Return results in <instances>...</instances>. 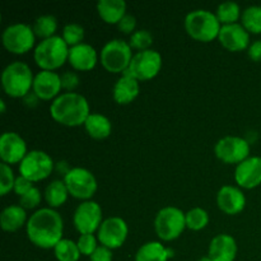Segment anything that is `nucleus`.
I'll return each mask as SVG.
<instances>
[{
	"mask_svg": "<svg viewBox=\"0 0 261 261\" xmlns=\"http://www.w3.org/2000/svg\"><path fill=\"white\" fill-rule=\"evenodd\" d=\"M79 78L75 73L73 71H65V73L61 75V87L66 89H73L78 86Z\"/></svg>",
	"mask_w": 261,
	"mask_h": 261,
	"instance_id": "ea45409f",
	"label": "nucleus"
},
{
	"mask_svg": "<svg viewBox=\"0 0 261 261\" xmlns=\"http://www.w3.org/2000/svg\"><path fill=\"white\" fill-rule=\"evenodd\" d=\"M199 261H213V260H212L209 256H205V257H201V259H199Z\"/></svg>",
	"mask_w": 261,
	"mask_h": 261,
	"instance_id": "c03bdc74",
	"label": "nucleus"
},
{
	"mask_svg": "<svg viewBox=\"0 0 261 261\" xmlns=\"http://www.w3.org/2000/svg\"><path fill=\"white\" fill-rule=\"evenodd\" d=\"M54 168L53 158L43 150H31L20 161L19 172L31 181H38L47 177Z\"/></svg>",
	"mask_w": 261,
	"mask_h": 261,
	"instance_id": "1a4fd4ad",
	"label": "nucleus"
},
{
	"mask_svg": "<svg viewBox=\"0 0 261 261\" xmlns=\"http://www.w3.org/2000/svg\"><path fill=\"white\" fill-rule=\"evenodd\" d=\"M185 28L191 37L204 42L213 40L221 31L217 14L206 9H198L189 13L185 18Z\"/></svg>",
	"mask_w": 261,
	"mask_h": 261,
	"instance_id": "20e7f679",
	"label": "nucleus"
},
{
	"mask_svg": "<svg viewBox=\"0 0 261 261\" xmlns=\"http://www.w3.org/2000/svg\"><path fill=\"white\" fill-rule=\"evenodd\" d=\"M242 24L247 31L261 33V7L251 5L242 13Z\"/></svg>",
	"mask_w": 261,
	"mask_h": 261,
	"instance_id": "c85d7f7f",
	"label": "nucleus"
},
{
	"mask_svg": "<svg viewBox=\"0 0 261 261\" xmlns=\"http://www.w3.org/2000/svg\"><path fill=\"white\" fill-rule=\"evenodd\" d=\"M0 105H2V112H4L5 111V103L3 99H0Z\"/></svg>",
	"mask_w": 261,
	"mask_h": 261,
	"instance_id": "37998d69",
	"label": "nucleus"
},
{
	"mask_svg": "<svg viewBox=\"0 0 261 261\" xmlns=\"http://www.w3.org/2000/svg\"><path fill=\"white\" fill-rule=\"evenodd\" d=\"M97 9L102 19L107 23H119L125 15L126 3L124 0H99Z\"/></svg>",
	"mask_w": 261,
	"mask_h": 261,
	"instance_id": "b1692460",
	"label": "nucleus"
},
{
	"mask_svg": "<svg viewBox=\"0 0 261 261\" xmlns=\"http://www.w3.org/2000/svg\"><path fill=\"white\" fill-rule=\"evenodd\" d=\"M55 255L59 261H76L79 259L81 251L75 242L63 239L55 246Z\"/></svg>",
	"mask_w": 261,
	"mask_h": 261,
	"instance_id": "cd10ccee",
	"label": "nucleus"
},
{
	"mask_svg": "<svg viewBox=\"0 0 261 261\" xmlns=\"http://www.w3.org/2000/svg\"><path fill=\"white\" fill-rule=\"evenodd\" d=\"M33 75L30 66L23 61H14L7 65L2 73V84L9 96H25L33 86Z\"/></svg>",
	"mask_w": 261,
	"mask_h": 261,
	"instance_id": "39448f33",
	"label": "nucleus"
},
{
	"mask_svg": "<svg viewBox=\"0 0 261 261\" xmlns=\"http://www.w3.org/2000/svg\"><path fill=\"white\" fill-rule=\"evenodd\" d=\"M2 40L5 47L12 53H25L35 43L33 27L25 23H14V24L8 25L3 32Z\"/></svg>",
	"mask_w": 261,
	"mask_h": 261,
	"instance_id": "9d476101",
	"label": "nucleus"
},
{
	"mask_svg": "<svg viewBox=\"0 0 261 261\" xmlns=\"http://www.w3.org/2000/svg\"><path fill=\"white\" fill-rule=\"evenodd\" d=\"M33 92L38 98L50 99L61 88V76L51 70H42L33 79Z\"/></svg>",
	"mask_w": 261,
	"mask_h": 261,
	"instance_id": "a211bd4d",
	"label": "nucleus"
},
{
	"mask_svg": "<svg viewBox=\"0 0 261 261\" xmlns=\"http://www.w3.org/2000/svg\"><path fill=\"white\" fill-rule=\"evenodd\" d=\"M236 182L242 188L251 189L261 184V157H249L237 165Z\"/></svg>",
	"mask_w": 261,
	"mask_h": 261,
	"instance_id": "dca6fc26",
	"label": "nucleus"
},
{
	"mask_svg": "<svg viewBox=\"0 0 261 261\" xmlns=\"http://www.w3.org/2000/svg\"><path fill=\"white\" fill-rule=\"evenodd\" d=\"M216 14L218 17L219 22H223L224 24L236 23L234 20L239 19L240 17V7L234 2H224L219 4Z\"/></svg>",
	"mask_w": 261,
	"mask_h": 261,
	"instance_id": "7c9ffc66",
	"label": "nucleus"
},
{
	"mask_svg": "<svg viewBox=\"0 0 261 261\" xmlns=\"http://www.w3.org/2000/svg\"><path fill=\"white\" fill-rule=\"evenodd\" d=\"M84 125L88 134L96 139H103L111 133V122L102 114H89Z\"/></svg>",
	"mask_w": 261,
	"mask_h": 261,
	"instance_id": "393cba45",
	"label": "nucleus"
},
{
	"mask_svg": "<svg viewBox=\"0 0 261 261\" xmlns=\"http://www.w3.org/2000/svg\"><path fill=\"white\" fill-rule=\"evenodd\" d=\"M249 56L254 61H261V40H256L250 45Z\"/></svg>",
	"mask_w": 261,
	"mask_h": 261,
	"instance_id": "79ce46f5",
	"label": "nucleus"
},
{
	"mask_svg": "<svg viewBox=\"0 0 261 261\" xmlns=\"http://www.w3.org/2000/svg\"><path fill=\"white\" fill-rule=\"evenodd\" d=\"M218 37L222 45L231 51L244 50L247 47L250 41L247 30L239 23H229V24L222 25Z\"/></svg>",
	"mask_w": 261,
	"mask_h": 261,
	"instance_id": "f3484780",
	"label": "nucleus"
},
{
	"mask_svg": "<svg viewBox=\"0 0 261 261\" xmlns=\"http://www.w3.org/2000/svg\"><path fill=\"white\" fill-rule=\"evenodd\" d=\"M217 157L226 163L242 162L250 153V145L244 138L224 137L217 142L214 147Z\"/></svg>",
	"mask_w": 261,
	"mask_h": 261,
	"instance_id": "f8f14e48",
	"label": "nucleus"
},
{
	"mask_svg": "<svg viewBox=\"0 0 261 261\" xmlns=\"http://www.w3.org/2000/svg\"><path fill=\"white\" fill-rule=\"evenodd\" d=\"M139 94V84L134 76L122 74L114 86V98L117 103H129Z\"/></svg>",
	"mask_w": 261,
	"mask_h": 261,
	"instance_id": "4be33fe9",
	"label": "nucleus"
},
{
	"mask_svg": "<svg viewBox=\"0 0 261 261\" xmlns=\"http://www.w3.org/2000/svg\"><path fill=\"white\" fill-rule=\"evenodd\" d=\"M69 193L79 199L91 198L97 190L96 177L91 171L82 167H75L69 170L64 177Z\"/></svg>",
	"mask_w": 261,
	"mask_h": 261,
	"instance_id": "9b49d317",
	"label": "nucleus"
},
{
	"mask_svg": "<svg viewBox=\"0 0 261 261\" xmlns=\"http://www.w3.org/2000/svg\"><path fill=\"white\" fill-rule=\"evenodd\" d=\"M161 65H162L161 54L152 48H147V50L138 51L133 56L129 68L122 73L134 76L135 79L145 81V79L153 78L160 71Z\"/></svg>",
	"mask_w": 261,
	"mask_h": 261,
	"instance_id": "6e6552de",
	"label": "nucleus"
},
{
	"mask_svg": "<svg viewBox=\"0 0 261 261\" xmlns=\"http://www.w3.org/2000/svg\"><path fill=\"white\" fill-rule=\"evenodd\" d=\"M186 226V216L176 206H165L157 213L154 228L162 240L170 241L180 236Z\"/></svg>",
	"mask_w": 261,
	"mask_h": 261,
	"instance_id": "0eeeda50",
	"label": "nucleus"
},
{
	"mask_svg": "<svg viewBox=\"0 0 261 261\" xmlns=\"http://www.w3.org/2000/svg\"><path fill=\"white\" fill-rule=\"evenodd\" d=\"M186 216V226L191 229H201L208 224L209 216L203 208H194L189 211Z\"/></svg>",
	"mask_w": 261,
	"mask_h": 261,
	"instance_id": "2f4dec72",
	"label": "nucleus"
},
{
	"mask_svg": "<svg viewBox=\"0 0 261 261\" xmlns=\"http://www.w3.org/2000/svg\"><path fill=\"white\" fill-rule=\"evenodd\" d=\"M172 255V250L166 249L161 242L152 241L147 242L138 250L135 261H167Z\"/></svg>",
	"mask_w": 261,
	"mask_h": 261,
	"instance_id": "5701e85b",
	"label": "nucleus"
},
{
	"mask_svg": "<svg viewBox=\"0 0 261 261\" xmlns=\"http://www.w3.org/2000/svg\"><path fill=\"white\" fill-rule=\"evenodd\" d=\"M135 24H137V22H135V18L133 17L132 14H125L124 17L121 18V20L117 23L120 31H122V32L125 33L132 32V31L135 28Z\"/></svg>",
	"mask_w": 261,
	"mask_h": 261,
	"instance_id": "a19ab883",
	"label": "nucleus"
},
{
	"mask_svg": "<svg viewBox=\"0 0 261 261\" xmlns=\"http://www.w3.org/2000/svg\"><path fill=\"white\" fill-rule=\"evenodd\" d=\"M102 209L96 201H84L76 206L73 216L75 228L82 234L93 233L101 226Z\"/></svg>",
	"mask_w": 261,
	"mask_h": 261,
	"instance_id": "ddd939ff",
	"label": "nucleus"
},
{
	"mask_svg": "<svg viewBox=\"0 0 261 261\" xmlns=\"http://www.w3.org/2000/svg\"><path fill=\"white\" fill-rule=\"evenodd\" d=\"M68 188L61 180H55L47 185L45 190V198L51 206H59L68 198Z\"/></svg>",
	"mask_w": 261,
	"mask_h": 261,
	"instance_id": "bb28decb",
	"label": "nucleus"
},
{
	"mask_svg": "<svg viewBox=\"0 0 261 261\" xmlns=\"http://www.w3.org/2000/svg\"><path fill=\"white\" fill-rule=\"evenodd\" d=\"M32 181L28 180V178H25L24 176H18L17 178H15V182H14V191L18 194L19 196L24 195L27 191H30L31 189H32Z\"/></svg>",
	"mask_w": 261,
	"mask_h": 261,
	"instance_id": "4c0bfd02",
	"label": "nucleus"
},
{
	"mask_svg": "<svg viewBox=\"0 0 261 261\" xmlns=\"http://www.w3.org/2000/svg\"><path fill=\"white\" fill-rule=\"evenodd\" d=\"M236 254L237 245L231 234H218L209 245V257L213 261H233Z\"/></svg>",
	"mask_w": 261,
	"mask_h": 261,
	"instance_id": "aec40b11",
	"label": "nucleus"
},
{
	"mask_svg": "<svg viewBox=\"0 0 261 261\" xmlns=\"http://www.w3.org/2000/svg\"><path fill=\"white\" fill-rule=\"evenodd\" d=\"M41 201V194L37 188H32L30 191L20 196L19 204L22 208H35Z\"/></svg>",
	"mask_w": 261,
	"mask_h": 261,
	"instance_id": "e433bc0d",
	"label": "nucleus"
},
{
	"mask_svg": "<svg viewBox=\"0 0 261 261\" xmlns=\"http://www.w3.org/2000/svg\"><path fill=\"white\" fill-rule=\"evenodd\" d=\"M153 37L150 35L149 31L147 30H139L137 32H134L130 37V46L135 48H139V50H147L148 46L152 43Z\"/></svg>",
	"mask_w": 261,
	"mask_h": 261,
	"instance_id": "f704fd0d",
	"label": "nucleus"
},
{
	"mask_svg": "<svg viewBox=\"0 0 261 261\" xmlns=\"http://www.w3.org/2000/svg\"><path fill=\"white\" fill-rule=\"evenodd\" d=\"M50 112L56 121L69 126H75L86 122L89 115V106L86 97L82 94L66 92L54 99Z\"/></svg>",
	"mask_w": 261,
	"mask_h": 261,
	"instance_id": "f03ea898",
	"label": "nucleus"
},
{
	"mask_svg": "<svg viewBox=\"0 0 261 261\" xmlns=\"http://www.w3.org/2000/svg\"><path fill=\"white\" fill-rule=\"evenodd\" d=\"M132 59V46L124 40L115 38L102 47L101 63L107 70L112 73L126 70Z\"/></svg>",
	"mask_w": 261,
	"mask_h": 261,
	"instance_id": "423d86ee",
	"label": "nucleus"
},
{
	"mask_svg": "<svg viewBox=\"0 0 261 261\" xmlns=\"http://www.w3.org/2000/svg\"><path fill=\"white\" fill-rule=\"evenodd\" d=\"M68 56V43L60 36L45 38L35 48V60L43 70L59 68L65 63Z\"/></svg>",
	"mask_w": 261,
	"mask_h": 261,
	"instance_id": "7ed1b4c3",
	"label": "nucleus"
},
{
	"mask_svg": "<svg viewBox=\"0 0 261 261\" xmlns=\"http://www.w3.org/2000/svg\"><path fill=\"white\" fill-rule=\"evenodd\" d=\"M27 154V145L17 133L7 132L0 137V157L7 163H17Z\"/></svg>",
	"mask_w": 261,
	"mask_h": 261,
	"instance_id": "2eb2a0df",
	"label": "nucleus"
},
{
	"mask_svg": "<svg viewBox=\"0 0 261 261\" xmlns=\"http://www.w3.org/2000/svg\"><path fill=\"white\" fill-rule=\"evenodd\" d=\"M127 236V224L120 217L105 219L98 228V240L103 246L116 249L124 244Z\"/></svg>",
	"mask_w": 261,
	"mask_h": 261,
	"instance_id": "4468645a",
	"label": "nucleus"
},
{
	"mask_svg": "<svg viewBox=\"0 0 261 261\" xmlns=\"http://www.w3.org/2000/svg\"><path fill=\"white\" fill-rule=\"evenodd\" d=\"M25 211L20 205H9L4 208L0 216V223L5 231H15L24 224Z\"/></svg>",
	"mask_w": 261,
	"mask_h": 261,
	"instance_id": "a878e982",
	"label": "nucleus"
},
{
	"mask_svg": "<svg viewBox=\"0 0 261 261\" xmlns=\"http://www.w3.org/2000/svg\"><path fill=\"white\" fill-rule=\"evenodd\" d=\"M27 234L36 246L43 249L55 247L63 240L61 216L51 208L38 209L28 219Z\"/></svg>",
	"mask_w": 261,
	"mask_h": 261,
	"instance_id": "f257e3e1",
	"label": "nucleus"
},
{
	"mask_svg": "<svg viewBox=\"0 0 261 261\" xmlns=\"http://www.w3.org/2000/svg\"><path fill=\"white\" fill-rule=\"evenodd\" d=\"M69 63L79 70H89L97 63V53L89 43L81 42L69 48Z\"/></svg>",
	"mask_w": 261,
	"mask_h": 261,
	"instance_id": "412c9836",
	"label": "nucleus"
},
{
	"mask_svg": "<svg viewBox=\"0 0 261 261\" xmlns=\"http://www.w3.org/2000/svg\"><path fill=\"white\" fill-rule=\"evenodd\" d=\"M78 249L81 251V254L83 255H88L91 256L96 249L97 246V241H96V237L93 236L92 233H86V234H82L78 240Z\"/></svg>",
	"mask_w": 261,
	"mask_h": 261,
	"instance_id": "c9c22d12",
	"label": "nucleus"
},
{
	"mask_svg": "<svg viewBox=\"0 0 261 261\" xmlns=\"http://www.w3.org/2000/svg\"><path fill=\"white\" fill-rule=\"evenodd\" d=\"M58 27V22H56V18L51 14H45L38 17L35 20V24H33V32L35 35L40 36V37L48 38L53 36V33L56 31Z\"/></svg>",
	"mask_w": 261,
	"mask_h": 261,
	"instance_id": "c756f323",
	"label": "nucleus"
},
{
	"mask_svg": "<svg viewBox=\"0 0 261 261\" xmlns=\"http://www.w3.org/2000/svg\"><path fill=\"white\" fill-rule=\"evenodd\" d=\"M217 203L224 213L236 214L245 208L246 198L240 189L231 185H224L217 194Z\"/></svg>",
	"mask_w": 261,
	"mask_h": 261,
	"instance_id": "6ab92c4d",
	"label": "nucleus"
},
{
	"mask_svg": "<svg viewBox=\"0 0 261 261\" xmlns=\"http://www.w3.org/2000/svg\"><path fill=\"white\" fill-rule=\"evenodd\" d=\"M14 173L7 163H0V194L5 195L12 188H14Z\"/></svg>",
	"mask_w": 261,
	"mask_h": 261,
	"instance_id": "72a5a7b5",
	"label": "nucleus"
},
{
	"mask_svg": "<svg viewBox=\"0 0 261 261\" xmlns=\"http://www.w3.org/2000/svg\"><path fill=\"white\" fill-rule=\"evenodd\" d=\"M91 261H112V252L109 247L98 246L91 255Z\"/></svg>",
	"mask_w": 261,
	"mask_h": 261,
	"instance_id": "58836bf2",
	"label": "nucleus"
},
{
	"mask_svg": "<svg viewBox=\"0 0 261 261\" xmlns=\"http://www.w3.org/2000/svg\"><path fill=\"white\" fill-rule=\"evenodd\" d=\"M84 37V28L78 23H68L63 30V38L68 45L75 46Z\"/></svg>",
	"mask_w": 261,
	"mask_h": 261,
	"instance_id": "473e14b6",
	"label": "nucleus"
}]
</instances>
